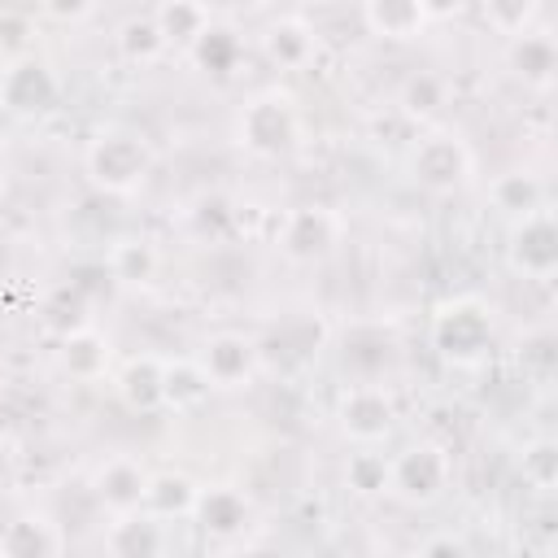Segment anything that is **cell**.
Returning <instances> with one entry per match:
<instances>
[{
    "mask_svg": "<svg viewBox=\"0 0 558 558\" xmlns=\"http://www.w3.org/2000/svg\"><path fill=\"white\" fill-rule=\"evenodd\" d=\"M92 166H96V179H105L109 187H126V183L144 170V148H140L135 140L109 135V140H100V144H96Z\"/></svg>",
    "mask_w": 558,
    "mask_h": 558,
    "instance_id": "1",
    "label": "cell"
},
{
    "mask_svg": "<svg viewBox=\"0 0 558 558\" xmlns=\"http://www.w3.org/2000/svg\"><path fill=\"white\" fill-rule=\"evenodd\" d=\"M371 17H375L379 31L405 35V31L423 17V4H418V0H371Z\"/></svg>",
    "mask_w": 558,
    "mask_h": 558,
    "instance_id": "2",
    "label": "cell"
},
{
    "mask_svg": "<svg viewBox=\"0 0 558 558\" xmlns=\"http://www.w3.org/2000/svg\"><path fill=\"white\" fill-rule=\"evenodd\" d=\"M48 9H52V13H61V17H65V13L74 17V13H83V9H87V0H48Z\"/></svg>",
    "mask_w": 558,
    "mask_h": 558,
    "instance_id": "4",
    "label": "cell"
},
{
    "mask_svg": "<svg viewBox=\"0 0 558 558\" xmlns=\"http://www.w3.org/2000/svg\"><path fill=\"white\" fill-rule=\"evenodd\" d=\"M418 4H427V9H436V13H445V9H453L458 0H418Z\"/></svg>",
    "mask_w": 558,
    "mask_h": 558,
    "instance_id": "5",
    "label": "cell"
},
{
    "mask_svg": "<svg viewBox=\"0 0 558 558\" xmlns=\"http://www.w3.org/2000/svg\"><path fill=\"white\" fill-rule=\"evenodd\" d=\"M244 366H248V344H240V340H218V344L209 349V375H214L218 384H231Z\"/></svg>",
    "mask_w": 558,
    "mask_h": 558,
    "instance_id": "3",
    "label": "cell"
}]
</instances>
